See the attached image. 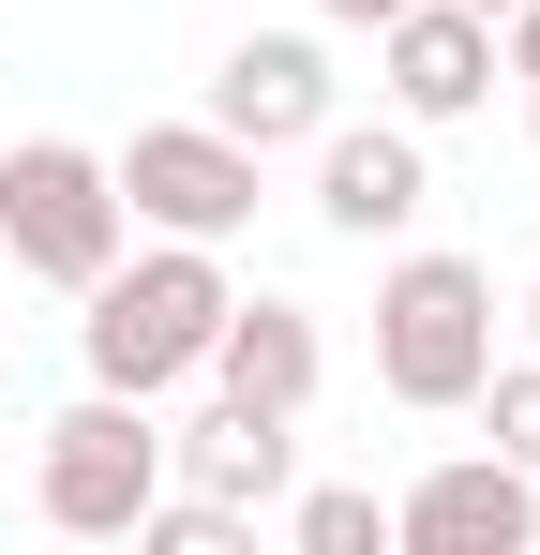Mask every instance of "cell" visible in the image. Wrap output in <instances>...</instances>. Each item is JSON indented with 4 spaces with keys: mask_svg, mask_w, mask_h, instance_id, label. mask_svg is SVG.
<instances>
[{
    "mask_svg": "<svg viewBox=\"0 0 540 555\" xmlns=\"http://www.w3.org/2000/svg\"><path fill=\"white\" fill-rule=\"evenodd\" d=\"M76 346H90V390H136V405H166L180 375L210 361V331H226V241H151V256H105L76 285Z\"/></svg>",
    "mask_w": 540,
    "mask_h": 555,
    "instance_id": "obj_1",
    "label": "cell"
},
{
    "mask_svg": "<svg viewBox=\"0 0 540 555\" xmlns=\"http://www.w3.org/2000/svg\"><path fill=\"white\" fill-rule=\"evenodd\" d=\"M496 375V271L480 256H390L375 285V390L390 405H465Z\"/></svg>",
    "mask_w": 540,
    "mask_h": 555,
    "instance_id": "obj_2",
    "label": "cell"
},
{
    "mask_svg": "<svg viewBox=\"0 0 540 555\" xmlns=\"http://www.w3.org/2000/svg\"><path fill=\"white\" fill-rule=\"evenodd\" d=\"M151 495H166V421H151L136 390H76V405L46 421L30 511H46L61 541H120V526H136Z\"/></svg>",
    "mask_w": 540,
    "mask_h": 555,
    "instance_id": "obj_3",
    "label": "cell"
},
{
    "mask_svg": "<svg viewBox=\"0 0 540 555\" xmlns=\"http://www.w3.org/2000/svg\"><path fill=\"white\" fill-rule=\"evenodd\" d=\"M120 181H105V151H76V135H15L0 151V256L30 285H90L105 256H120Z\"/></svg>",
    "mask_w": 540,
    "mask_h": 555,
    "instance_id": "obj_4",
    "label": "cell"
},
{
    "mask_svg": "<svg viewBox=\"0 0 540 555\" xmlns=\"http://www.w3.org/2000/svg\"><path fill=\"white\" fill-rule=\"evenodd\" d=\"M105 181H120V210L151 241H241L256 225V151L226 120H151L136 151H105Z\"/></svg>",
    "mask_w": 540,
    "mask_h": 555,
    "instance_id": "obj_5",
    "label": "cell"
},
{
    "mask_svg": "<svg viewBox=\"0 0 540 555\" xmlns=\"http://www.w3.org/2000/svg\"><path fill=\"white\" fill-rule=\"evenodd\" d=\"M390 541L406 555H526L540 541V480L511 451H450V465H421L390 495Z\"/></svg>",
    "mask_w": 540,
    "mask_h": 555,
    "instance_id": "obj_6",
    "label": "cell"
},
{
    "mask_svg": "<svg viewBox=\"0 0 540 555\" xmlns=\"http://www.w3.org/2000/svg\"><path fill=\"white\" fill-rule=\"evenodd\" d=\"M210 120L241 135V151H316L331 135V46L316 30H241L226 61H210Z\"/></svg>",
    "mask_w": 540,
    "mask_h": 555,
    "instance_id": "obj_7",
    "label": "cell"
},
{
    "mask_svg": "<svg viewBox=\"0 0 540 555\" xmlns=\"http://www.w3.org/2000/svg\"><path fill=\"white\" fill-rule=\"evenodd\" d=\"M375 61H390V120H465V105H496V15H465V0H406V15H375Z\"/></svg>",
    "mask_w": 540,
    "mask_h": 555,
    "instance_id": "obj_8",
    "label": "cell"
},
{
    "mask_svg": "<svg viewBox=\"0 0 540 555\" xmlns=\"http://www.w3.org/2000/svg\"><path fill=\"white\" fill-rule=\"evenodd\" d=\"M421 120H346L331 105V135H316V225L331 241H406L421 225Z\"/></svg>",
    "mask_w": 540,
    "mask_h": 555,
    "instance_id": "obj_9",
    "label": "cell"
},
{
    "mask_svg": "<svg viewBox=\"0 0 540 555\" xmlns=\"http://www.w3.org/2000/svg\"><path fill=\"white\" fill-rule=\"evenodd\" d=\"M166 480H180V495H226V511L256 526V511H285V480H300V421H270V405H241V390H210V405L166 436Z\"/></svg>",
    "mask_w": 540,
    "mask_h": 555,
    "instance_id": "obj_10",
    "label": "cell"
},
{
    "mask_svg": "<svg viewBox=\"0 0 540 555\" xmlns=\"http://www.w3.org/2000/svg\"><path fill=\"white\" fill-rule=\"evenodd\" d=\"M210 390H241V405H270V421H300L316 405V375H331V346H316V315L300 300H226V331H210Z\"/></svg>",
    "mask_w": 540,
    "mask_h": 555,
    "instance_id": "obj_11",
    "label": "cell"
},
{
    "mask_svg": "<svg viewBox=\"0 0 540 555\" xmlns=\"http://www.w3.org/2000/svg\"><path fill=\"white\" fill-rule=\"evenodd\" d=\"M285 541H300V555H375L390 511H375L360 480H316V495H285Z\"/></svg>",
    "mask_w": 540,
    "mask_h": 555,
    "instance_id": "obj_12",
    "label": "cell"
},
{
    "mask_svg": "<svg viewBox=\"0 0 540 555\" xmlns=\"http://www.w3.org/2000/svg\"><path fill=\"white\" fill-rule=\"evenodd\" d=\"M120 541H136V555H241V511H226V495H180V480H166V495H151Z\"/></svg>",
    "mask_w": 540,
    "mask_h": 555,
    "instance_id": "obj_13",
    "label": "cell"
},
{
    "mask_svg": "<svg viewBox=\"0 0 540 555\" xmlns=\"http://www.w3.org/2000/svg\"><path fill=\"white\" fill-rule=\"evenodd\" d=\"M465 405H480V421H496V451H511V465L540 480V361H496L480 390H465Z\"/></svg>",
    "mask_w": 540,
    "mask_h": 555,
    "instance_id": "obj_14",
    "label": "cell"
},
{
    "mask_svg": "<svg viewBox=\"0 0 540 555\" xmlns=\"http://www.w3.org/2000/svg\"><path fill=\"white\" fill-rule=\"evenodd\" d=\"M496 76H526V91H540V0H511V15H496Z\"/></svg>",
    "mask_w": 540,
    "mask_h": 555,
    "instance_id": "obj_15",
    "label": "cell"
},
{
    "mask_svg": "<svg viewBox=\"0 0 540 555\" xmlns=\"http://www.w3.org/2000/svg\"><path fill=\"white\" fill-rule=\"evenodd\" d=\"M316 15H331V30H375V15H406V0H316Z\"/></svg>",
    "mask_w": 540,
    "mask_h": 555,
    "instance_id": "obj_16",
    "label": "cell"
},
{
    "mask_svg": "<svg viewBox=\"0 0 540 555\" xmlns=\"http://www.w3.org/2000/svg\"><path fill=\"white\" fill-rule=\"evenodd\" d=\"M526 346H540V285H526Z\"/></svg>",
    "mask_w": 540,
    "mask_h": 555,
    "instance_id": "obj_17",
    "label": "cell"
},
{
    "mask_svg": "<svg viewBox=\"0 0 540 555\" xmlns=\"http://www.w3.org/2000/svg\"><path fill=\"white\" fill-rule=\"evenodd\" d=\"M465 15H511V0H465Z\"/></svg>",
    "mask_w": 540,
    "mask_h": 555,
    "instance_id": "obj_18",
    "label": "cell"
}]
</instances>
